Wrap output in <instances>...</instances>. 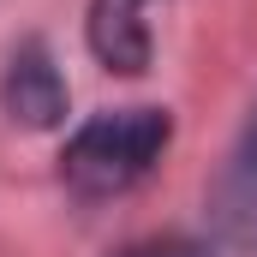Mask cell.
Masks as SVG:
<instances>
[{
    "instance_id": "6da1fadb",
    "label": "cell",
    "mask_w": 257,
    "mask_h": 257,
    "mask_svg": "<svg viewBox=\"0 0 257 257\" xmlns=\"http://www.w3.org/2000/svg\"><path fill=\"white\" fill-rule=\"evenodd\" d=\"M168 138H174L168 108H108L66 138L60 180L78 197H120L162 162Z\"/></svg>"
},
{
    "instance_id": "7a4b0ae2",
    "label": "cell",
    "mask_w": 257,
    "mask_h": 257,
    "mask_svg": "<svg viewBox=\"0 0 257 257\" xmlns=\"http://www.w3.org/2000/svg\"><path fill=\"white\" fill-rule=\"evenodd\" d=\"M209 233L233 257H257V108L233 138L221 174L209 180Z\"/></svg>"
},
{
    "instance_id": "3957f363",
    "label": "cell",
    "mask_w": 257,
    "mask_h": 257,
    "mask_svg": "<svg viewBox=\"0 0 257 257\" xmlns=\"http://www.w3.org/2000/svg\"><path fill=\"white\" fill-rule=\"evenodd\" d=\"M0 108L30 132H48L66 120V78L54 66V54H48V42L30 36V42L12 48V60L0 72Z\"/></svg>"
},
{
    "instance_id": "277c9868",
    "label": "cell",
    "mask_w": 257,
    "mask_h": 257,
    "mask_svg": "<svg viewBox=\"0 0 257 257\" xmlns=\"http://www.w3.org/2000/svg\"><path fill=\"white\" fill-rule=\"evenodd\" d=\"M144 6L150 0H90V18H84L90 54L108 72H120V78L150 72V24H144Z\"/></svg>"
},
{
    "instance_id": "5b68a950",
    "label": "cell",
    "mask_w": 257,
    "mask_h": 257,
    "mask_svg": "<svg viewBox=\"0 0 257 257\" xmlns=\"http://www.w3.org/2000/svg\"><path fill=\"white\" fill-rule=\"evenodd\" d=\"M120 257H215V245L186 239V233H162V239H138V245H126Z\"/></svg>"
}]
</instances>
